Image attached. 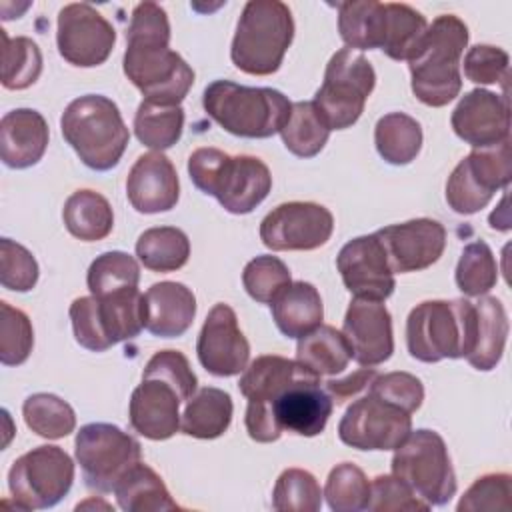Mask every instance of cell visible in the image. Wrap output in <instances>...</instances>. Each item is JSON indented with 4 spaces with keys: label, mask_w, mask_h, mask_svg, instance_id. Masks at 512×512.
<instances>
[{
    "label": "cell",
    "mask_w": 512,
    "mask_h": 512,
    "mask_svg": "<svg viewBox=\"0 0 512 512\" xmlns=\"http://www.w3.org/2000/svg\"><path fill=\"white\" fill-rule=\"evenodd\" d=\"M320 376L296 360L266 354L244 368L238 388L246 396L244 424L256 442H276L282 432L318 436L332 416L334 400Z\"/></svg>",
    "instance_id": "6da1fadb"
},
{
    "label": "cell",
    "mask_w": 512,
    "mask_h": 512,
    "mask_svg": "<svg viewBox=\"0 0 512 512\" xmlns=\"http://www.w3.org/2000/svg\"><path fill=\"white\" fill-rule=\"evenodd\" d=\"M124 74L158 104L180 106L194 84V70L170 48V22L156 2H140L126 30Z\"/></svg>",
    "instance_id": "7a4b0ae2"
},
{
    "label": "cell",
    "mask_w": 512,
    "mask_h": 512,
    "mask_svg": "<svg viewBox=\"0 0 512 512\" xmlns=\"http://www.w3.org/2000/svg\"><path fill=\"white\" fill-rule=\"evenodd\" d=\"M468 44V26L454 14H440L428 24L408 58L414 96L432 108L446 106L462 90L460 58Z\"/></svg>",
    "instance_id": "3957f363"
},
{
    "label": "cell",
    "mask_w": 512,
    "mask_h": 512,
    "mask_svg": "<svg viewBox=\"0 0 512 512\" xmlns=\"http://www.w3.org/2000/svg\"><path fill=\"white\" fill-rule=\"evenodd\" d=\"M188 174L200 192L214 196L230 214L252 212L272 188V174L260 158L230 156L218 148H196Z\"/></svg>",
    "instance_id": "277c9868"
},
{
    "label": "cell",
    "mask_w": 512,
    "mask_h": 512,
    "mask_svg": "<svg viewBox=\"0 0 512 512\" xmlns=\"http://www.w3.org/2000/svg\"><path fill=\"white\" fill-rule=\"evenodd\" d=\"M60 130L78 158L96 172L114 168L130 140L118 106L102 94L72 100L62 112Z\"/></svg>",
    "instance_id": "5b68a950"
},
{
    "label": "cell",
    "mask_w": 512,
    "mask_h": 512,
    "mask_svg": "<svg viewBox=\"0 0 512 512\" xmlns=\"http://www.w3.org/2000/svg\"><path fill=\"white\" fill-rule=\"evenodd\" d=\"M206 114L226 132L240 138H270L286 124L292 102L274 88H252L214 80L202 96Z\"/></svg>",
    "instance_id": "8992f818"
},
{
    "label": "cell",
    "mask_w": 512,
    "mask_h": 512,
    "mask_svg": "<svg viewBox=\"0 0 512 512\" xmlns=\"http://www.w3.org/2000/svg\"><path fill=\"white\" fill-rule=\"evenodd\" d=\"M476 308L472 302L426 300L414 306L406 320V346L420 362L466 358L474 346Z\"/></svg>",
    "instance_id": "52a82bcc"
},
{
    "label": "cell",
    "mask_w": 512,
    "mask_h": 512,
    "mask_svg": "<svg viewBox=\"0 0 512 512\" xmlns=\"http://www.w3.org/2000/svg\"><path fill=\"white\" fill-rule=\"evenodd\" d=\"M294 38L290 8L280 0H250L244 4L230 58L246 74H274Z\"/></svg>",
    "instance_id": "ba28073f"
},
{
    "label": "cell",
    "mask_w": 512,
    "mask_h": 512,
    "mask_svg": "<svg viewBox=\"0 0 512 512\" xmlns=\"http://www.w3.org/2000/svg\"><path fill=\"white\" fill-rule=\"evenodd\" d=\"M392 474L428 506H444L456 494V474L446 442L434 430H414L394 448Z\"/></svg>",
    "instance_id": "9c48e42d"
},
{
    "label": "cell",
    "mask_w": 512,
    "mask_h": 512,
    "mask_svg": "<svg viewBox=\"0 0 512 512\" xmlns=\"http://www.w3.org/2000/svg\"><path fill=\"white\" fill-rule=\"evenodd\" d=\"M374 84L376 72L368 58L356 50L342 48L328 60L324 82L312 102L330 130H344L364 112Z\"/></svg>",
    "instance_id": "30bf717a"
},
{
    "label": "cell",
    "mask_w": 512,
    "mask_h": 512,
    "mask_svg": "<svg viewBox=\"0 0 512 512\" xmlns=\"http://www.w3.org/2000/svg\"><path fill=\"white\" fill-rule=\"evenodd\" d=\"M74 462L60 446H38L14 460L8 490L16 508L42 510L56 506L72 488Z\"/></svg>",
    "instance_id": "8fae6325"
},
{
    "label": "cell",
    "mask_w": 512,
    "mask_h": 512,
    "mask_svg": "<svg viewBox=\"0 0 512 512\" xmlns=\"http://www.w3.org/2000/svg\"><path fill=\"white\" fill-rule=\"evenodd\" d=\"M74 454L86 486L98 492H114L122 476L142 458L140 442L106 422L82 426L76 434Z\"/></svg>",
    "instance_id": "7c38bea8"
},
{
    "label": "cell",
    "mask_w": 512,
    "mask_h": 512,
    "mask_svg": "<svg viewBox=\"0 0 512 512\" xmlns=\"http://www.w3.org/2000/svg\"><path fill=\"white\" fill-rule=\"evenodd\" d=\"M510 176V140L490 148H474L452 170L446 182V202L456 214H476L500 188L508 186Z\"/></svg>",
    "instance_id": "4fadbf2b"
},
{
    "label": "cell",
    "mask_w": 512,
    "mask_h": 512,
    "mask_svg": "<svg viewBox=\"0 0 512 512\" xmlns=\"http://www.w3.org/2000/svg\"><path fill=\"white\" fill-rule=\"evenodd\" d=\"M412 432V414L372 392L354 400L338 424V438L356 450H394Z\"/></svg>",
    "instance_id": "5bb4252c"
},
{
    "label": "cell",
    "mask_w": 512,
    "mask_h": 512,
    "mask_svg": "<svg viewBox=\"0 0 512 512\" xmlns=\"http://www.w3.org/2000/svg\"><path fill=\"white\" fill-rule=\"evenodd\" d=\"M114 42V26L90 4L72 2L58 12L56 44L68 64L80 68L100 66L108 60Z\"/></svg>",
    "instance_id": "9a60e30c"
},
{
    "label": "cell",
    "mask_w": 512,
    "mask_h": 512,
    "mask_svg": "<svg viewBox=\"0 0 512 512\" xmlns=\"http://www.w3.org/2000/svg\"><path fill=\"white\" fill-rule=\"evenodd\" d=\"M334 230L332 212L316 202H284L260 222V240L276 252L316 250Z\"/></svg>",
    "instance_id": "2e32d148"
},
{
    "label": "cell",
    "mask_w": 512,
    "mask_h": 512,
    "mask_svg": "<svg viewBox=\"0 0 512 512\" xmlns=\"http://www.w3.org/2000/svg\"><path fill=\"white\" fill-rule=\"evenodd\" d=\"M342 282L354 298L386 300L396 288L394 272L388 264L382 242L376 234L352 238L342 246L336 258Z\"/></svg>",
    "instance_id": "e0dca14e"
},
{
    "label": "cell",
    "mask_w": 512,
    "mask_h": 512,
    "mask_svg": "<svg viewBox=\"0 0 512 512\" xmlns=\"http://www.w3.org/2000/svg\"><path fill=\"white\" fill-rule=\"evenodd\" d=\"M196 354L202 368L214 376H236L248 366L250 344L228 304L218 302L208 312L198 334Z\"/></svg>",
    "instance_id": "ac0fdd59"
},
{
    "label": "cell",
    "mask_w": 512,
    "mask_h": 512,
    "mask_svg": "<svg viewBox=\"0 0 512 512\" xmlns=\"http://www.w3.org/2000/svg\"><path fill=\"white\" fill-rule=\"evenodd\" d=\"M384 246L392 272H418L432 266L446 248V230L438 220L416 218L374 232Z\"/></svg>",
    "instance_id": "d6986e66"
},
{
    "label": "cell",
    "mask_w": 512,
    "mask_h": 512,
    "mask_svg": "<svg viewBox=\"0 0 512 512\" xmlns=\"http://www.w3.org/2000/svg\"><path fill=\"white\" fill-rule=\"evenodd\" d=\"M452 130L472 148L498 146L510 140V106L508 96L490 90H470L456 104Z\"/></svg>",
    "instance_id": "ffe728a7"
},
{
    "label": "cell",
    "mask_w": 512,
    "mask_h": 512,
    "mask_svg": "<svg viewBox=\"0 0 512 512\" xmlns=\"http://www.w3.org/2000/svg\"><path fill=\"white\" fill-rule=\"evenodd\" d=\"M342 334L350 344L352 358L362 366H378L394 352L392 316L378 300L354 298L346 310Z\"/></svg>",
    "instance_id": "44dd1931"
},
{
    "label": "cell",
    "mask_w": 512,
    "mask_h": 512,
    "mask_svg": "<svg viewBox=\"0 0 512 512\" xmlns=\"http://www.w3.org/2000/svg\"><path fill=\"white\" fill-rule=\"evenodd\" d=\"M126 196L140 214L168 212L180 196V182L174 164L162 152L142 154L128 172Z\"/></svg>",
    "instance_id": "7402d4cb"
},
{
    "label": "cell",
    "mask_w": 512,
    "mask_h": 512,
    "mask_svg": "<svg viewBox=\"0 0 512 512\" xmlns=\"http://www.w3.org/2000/svg\"><path fill=\"white\" fill-rule=\"evenodd\" d=\"M180 396L160 378H142L130 396V426L148 440H168L180 430Z\"/></svg>",
    "instance_id": "603a6c76"
},
{
    "label": "cell",
    "mask_w": 512,
    "mask_h": 512,
    "mask_svg": "<svg viewBox=\"0 0 512 512\" xmlns=\"http://www.w3.org/2000/svg\"><path fill=\"white\" fill-rule=\"evenodd\" d=\"M48 124L34 108H16L0 122V156L8 168H30L38 164L48 146Z\"/></svg>",
    "instance_id": "cb8c5ba5"
},
{
    "label": "cell",
    "mask_w": 512,
    "mask_h": 512,
    "mask_svg": "<svg viewBox=\"0 0 512 512\" xmlns=\"http://www.w3.org/2000/svg\"><path fill=\"white\" fill-rule=\"evenodd\" d=\"M144 328L160 338L182 336L196 316V298L180 282H156L144 294Z\"/></svg>",
    "instance_id": "d4e9b609"
},
{
    "label": "cell",
    "mask_w": 512,
    "mask_h": 512,
    "mask_svg": "<svg viewBox=\"0 0 512 512\" xmlns=\"http://www.w3.org/2000/svg\"><path fill=\"white\" fill-rule=\"evenodd\" d=\"M272 318L286 338H302L324 318L320 292L310 282H292L270 304Z\"/></svg>",
    "instance_id": "484cf974"
},
{
    "label": "cell",
    "mask_w": 512,
    "mask_h": 512,
    "mask_svg": "<svg viewBox=\"0 0 512 512\" xmlns=\"http://www.w3.org/2000/svg\"><path fill=\"white\" fill-rule=\"evenodd\" d=\"M476 332L474 346L466 356L468 364L476 370L488 372L496 368L502 358L508 338V316L502 302L494 296L480 298L476 304Z\"/></svg>",
    "instance_id": "4316f807"
},
{
    "label": "cell",
    "mask_w": 512,
    "mask_h": 512,
    "mask_svg": "<svg viewBox=\"0 0 512 512\" xmlns=\"http://www.w3.org/2000/svg\"><path fill=\"white\" fill-rule=\"evenodd\" d=\"M96 312L110 346L136 338L144 328V294L136 288H124L96 298Z\"/></svg>",
    "instance_id": "83f0119b"
},
{
    "label": "cell",
    "mask_w": 512,
    "mask_h": 512,
    "mask_svg": "<svg viewBox=\"0 0 512 512\" xmlns=\"http://www.w3.org/2000/svg\"><path fill=\"white\" fill-rule=\"evenodd\" d=\"M232 398L220 388H200L186 404L180 430L192 438L212 440L222 436L232 422Z\"/></svg>",
    "instance_id": "f1b7e54d"
},
{
    "label": "cell",
    "mask_w": 512,
    "mask_h": 512,
    "mask_svg": "<svg viewBox=\"0 0 512 512\" xmlns=\"http://www.w3.org/2000/svg\"><path fill=\"white\" fill-rule=\"evenodd\" d=\"M116 502L126 512H162L178 510L164 480L148 466L138 462L114 488Z\"/></svg>",
    "instance_id": "f546056e"
},
{
    "label": "cell",
    "mask_w": 512,
    "mask_h": 512,
    "mask_svg": "<svg viewBox=\"0 0 512 512\" xmlns=\"http://www.w3.org/2000/svg\"><path fill=\"white\" fill-rule=\"evenodd\" d=\"M62 218L66 230L84 242L106 238L114 226V212L110 202L94 190H76L64 202Z\"/></svg>",
    "instance_id": "4dcf8cb0"
},
{
    "label": "cell",
    "mask_w": 512,
    "mask_h": 512,
    "mask_svg": "<svg viewBox=\"0 0 512 512\" xmlns=\"http://www.w3.org/2000/svg\"><path fill=\"white\" fill-rule=\"evenodd\" d=\"M352 358L346 336L334 326L320 324L310 334L298 338L296 362L318 376H332L342 372Z\"/></svg>",
    "instance_id": "1f68e13d"
},
{
    "label": "cell",
    "mask_w": 512,
    "mask_h": 512,
    "mask_svg": "<svg viewBox=\"0 0 512 512\" xmlns=\"http://www.w3.org/2000/svg\"><path fill=\"white\" fill-rule=\"evenodd\" d=\"M338 30L350 50L380 48L384 32V4L376 0L340 2Z\"/></svg>",
    "instance_id": "d6a6232c"
},
{
    "label": "cell",
    "mask_w": 512,
    "mask_h": 512,
    "mask_svg": "<svg viewBox=\"0 0 512 512\" xmlns=\"http://www.w3.org/2000/svg\"><path fill=\"white\" fill-rule=\"evenodd\" d=\"M378 154L394 166L410 164L422 148V128L416 118L404 112L384 114L374 128Z\"/></svg>",
    "instance_id": "836d02e7"
},
{
    "label": "cell",
    "mask_w": 512,
    "mask_h": 512,
    "mask_svg": "<svg viewBox=\"0 0 512 512\" xmlns=\"http://www.w3.org/2000/svg\"><path fill=\"white\" fill-rule=\"evenodd\" d=\"M136 256L152 272H174L188 262L190 240L174 226L148 228L136 242Z\"/></svg>",
    "instance_id": "e575fe53"
},
{
    "label": "cell",
    "mask_w": 512,
    "mask_h": 512,
    "mask_svg": "<svg viewBox=\"0 0 512 512\" xmlns=\"http://www.w3.org/2000/svg\"><path fill=\"white\" fill-rule=\"evenodd\" d=\"M428 28L426 18L408 4L384 2L380 50L392 60H408Z\"/></svg>",
    "instance_id": "d590c367"
},
{
    "label": "cell",
    "mask_w": 512,
    "mask_h": 512,
    "mask_svg": "<svg viewBox=\"0 0 512 512\" xmlns=\"http://www.w3.org/2000/svg\"><path fill=\"white\" fill-rule=\"evenodd\" d=\"M182 128H184L182 106L142 100L134 116L136 138L144 146L158 152L174 146L182 136Z\"/></svg>",
    "instance_id": "8d00e7d4"
},
{
    "label": "cell",
    "mask_w": 512,
    "mask_h": 512,
    "mask_svg": "<svg viewBox=\"0 0 512 512\" xmlns=\"http://www.w3.org/2000/svg\"><path fill=\"white\" fill-rule=\"evenodd\" d=\"M284 146L298 158L316 156L328 142L330 128L314 102H294L286 124L280 130Z\"/></svg>",
    "instance_id": "74e56055"
},
{
    "label": "cell",
    "mask_w": 512,
    "mask_h": 512,
    "mask_svg": "<svg viewBox=\"0 0 512 512\" xmlns=\"http://www.w3.org/2000/svg\"><path fill=\"white\" fill-rule=\"evenodd\" d=\"M22 414L26 426L42 438L58 440L76 428V414L72 406L56 394L38 392L24 400Z\"/></svg>",
    "instance_id": "f35d334b"
},
{
    "label": "cell",
    "mask_w": 512,
    "mask_h": 512,
    "mask_svg": "<svg viewBox=\"0 0 512 512\" xmlns=\"http://www.w3.org/2000/svg\"><path fill=\"white\" fill-rule=\"evenodd\" d=\"M2 32V86L8 90H24L32 86L42 72V52L28 36L10 38Z\"/></svg>",
    "instance_id": "ab89813d"
},
{
    "label": "cell",
    "mask_w": 512,
    "mask_h": 512,
    "mask_svg": "<svg viewBox=\"0 0 512 512\" xmlns=\"http://www.w3.org/2000/svg\"><path fill=\"white\" fill-rule=\"evenodd\" d=\"M140 280L138 262L120 250L100 254L88 268V290L94 298H102L106 294L136 288Z\"/></svg>",
    "instance_id": "60d3db41"
},
{
    "label": "cell",
    "mask_w": 512,
    "mask_h": 512,
    "mask_svg": "<svg viewBox=\"0 0 512 512\" xmlns=\"http://www.w3.org/2000/svg\"><path fill=\"white\" fill-rule=\"evenodd\" d=\"M324 496L334 512H360L368 506L370 482L356 464L342 462L330 470Z\"/></svg>",
    "instance_id": "b9f144b4"
},
{
    "label": "cell",
    "mask_w": 512,
    "mask_h": 512,
    "mask_svg": "<svg viewBox=\"0 0 512 512\" xmlns=\"http://www.w3.org/2000/svg\"><path fill=\"white\" fill-rule=\"evenodd\" d=\"M498 282V264L490 246L482 240L464 246L456 266V286L466 296H482Z\"/></svg>",
    "instance_id": "7bdbcfd3"
},
{
    "label": "cell",
    "mask_w": 512,
    "mask_h": 512,
    "mask_svg": "<svg viewBox=\"0 0 512 512\" xmlns=\"http://www.w3.org/2000/svg\"><path fill=\"white\" fill-rule=\"evenodd\" d=\"M272 506L280 512H316L322 506L318 480L302 468L284 470L272 492Z\"/></svg>",
    "instance_id": "ee69618b"
},
{
    "label": "cell",
    "mask_w": 512,
    "mask_h": 512,
    "mask_svg": "<svg viewBox=\"0 0 512 512\" xmlns=\"http://www.w3.org/2000/svg\"><path fill=\"white\" fill-rule=\"evenodd\" d=\"M242 284L250 298L260 304H272V300L292 284L288 266L276 256H256L242 272Z\"/></svg>",
    "instance_id": "f6af8a7d"
},
{
    "label": "cell",
    "mask_w": 512,
    "mask_h": 512,
    "mask_svg": "<svg viewBox=\"0 0 512 512\" xmlns=\"http://www.w3.org/2000/svg\"><path fill=\"white\" fill-rule=\"evenodd\" d=\"M34 346L32 322L20 308L0 302V362L20 366L28 360Z\"/></svg>",
    "instance_id": "bcb514c9"
},
{
    "label": "cell",
    "mask_w": 512,
    "mask_h": 512,
    "mask_svg": "<svg viewBox=\"0 0 512 512\" xmlns=\"http://www.w3.org/2000/svg\"><path fill=\"white\" fill-rule=\"evenodd\" d=\"M38 282V262L22 244L2 238L0 240V284L6 290L28 292Z\"/></svg>",
    "instance_id": "7dc6e473"
},
{
    "label": "cell",
    "mask_w": 512,
    "mask_h": 512,
    "mask_svg": "<svg viewBox=\"0 0 512 512\" xmlns=\"http://www.w3.org/2000/svg\"><path fill=\"white\" fill-rule=\"evenodd\" d=\"M142 378H160L168 382L180 396V400H190L196 392L198 378L190 368L188 358L178 350H160L144 366Z\"/></svg>",
    "instance_id": "c3c4849f"
},
{
    "label": "cell",
    "mask_w": 512,
    "mask_h": 512,
    "mask_svg": "<svg viewBox=\"0 0 512 512\" xmlns=\"http://www.w3.org/2000/svg\"><path fill=\"white\" fill-rule=\"evenodd\" d=\"M512 478L506 472L484 474L464 492L456 510L478 512V510H510Z\"/></svg>",
    "instance_id": "681fc988"
},
{
    "label": "cell",
    "mask_w": 512,
    "mask_h": 512,
    "mask_svg": "<svg viewBox=\"0 0 512 512\" xmlns=\"http://www.w3.org/2000/svg\"><path fill=\"white\" fill-rule=\"evenodd\" d=\"M366 510L396 512V510H430L400 478L394 474H380L370 482V500Z\"/></svg>",
    "instance_id": "f907efd6"
},
{
    "label": "cell",
    "mask_w": 512,
    "mask_h": 512,
    "mask_svg": "<svg viewBox=\"0 0 512 512\" xmlns=\"http://www.w3.org/2000/svg\"><path fill=\"white\" fill-rule=\"evenodd\" d=\"M508 52L490 46L476 44L464 56V76L474 84H498L508 78Z\"/></svg>",
    "instance_id": "816d5d0a"
},
{
    "label": "cell",
    "mask_w": 512,
    "mask_h": 512,
    "mask_svg": "<svg viewBox=\"0 0 512 512\" xmlns=\"http://www.w3.org/2000/svg\"><path fill=\"white\" fill-rule=\"evenodd\" d=\"M368 392L398 404L400 408H404L410 414H414L422 406V400H424L422 382L414 374H408V372H388V374L376 376L370 382Z\"/></svg>",
    "instance_id": "f5cc1de1"
},
{
    "label": "cell",
    "mask_w": 512,
    "mask_h": 512,
    "mask_svg": "<svg viewBox=\"0 0 512 512\" xmlns=\"http://www.w3.org/2000/svg\"><path fill=\"white\" fill-rule=\"evenodd\" d=\"M70 320L74 338L80 346L92 352H104L110 348L108 340L104 338L98 312H96V298L94 296H80L70 304Z\"/></svg>",
    "instance_id": "db71d44e"
},
{
    "label": "cell",
    "mask_w": 512,
    "mask_h": 512,
    "mask_svg": "<svg viewBox=\"0 0 512 512\" xmlns=\"http://www.w3.org/2000/svg\"><path fill=\"white\" fill-rule=\"evenodd\" d=\"M376 370L374 368H362L354 374H350L348 378L342 380H330L326 382V390L332 396V400L336 402H344L346 398L356 396L358 392H362L364 388L370 386V382L376 378Z\"/></svg>",
    "instance_id": "11a10c76"
}]
</instances>
